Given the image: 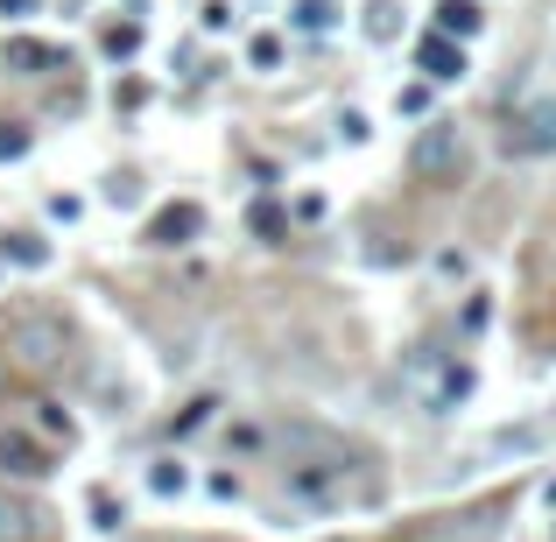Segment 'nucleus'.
I'll return each mask as SVG.
<instances>
[{
    "instance_id": "obj_2",
    "label": "nucleus",
    "mask_w": 556,
    "mask_h": 542,
    "mask_svg": "<svg viewBox=\"0 0 556 542\" xmlns=\"http://www.w3.org/2000/svg\"><path fill=\"white\" fill-rule=\"evenodd\" d=\"M0 353H8L14 374H56L64 353H71V331L56 325V317H22V325H8Z\"/></svg>"
},
{
    "instance_id": "obj_16",
    "label": "nucleus",
    "mask_w": 556,
    "mask_h": 542,
    "mask_svg": "<svg viewBox=\"0 0 556 542\" xmlns=\"http://www.w3.org/2000/svg\"><path fill=\"white\" fill-rule=\"evenodd\" d=\"M22 155H28V127H0V163H22Z\"/></svg>"
},
{
    "instance_id": "obj_19",
    "label": "nucleus",
    "mask_w": 556,
    "mask_h": 542,
    "mask_svg": "<svg viewBox=\"0 0 556 542\" xmlns=\"http://www.w3.org/2000/svg\"><path fill=\"white\" fill-rule=\"evenodd\" d=\"M367 36H374V42H388V36H394V8H388V0H380V8L367 14Z\"/></svg>"
},
{
    "instance_id": "obj_4",
    "label": "nucleus",
    "mask_w": 556,
    "mask_h": 542,
    "mask_svg": "<svg viewBox=\"0 0 556 542\" xmlns=\"http://www.w3.org/2000/svg\"><path fill=\"white\" fill-rule=\"evenodd\" d=\"M501 149H507V155H556V99H535V106H521L515 121H507Z\"/></svg>"
},
{
    "instance_id": "obj_6",
    "label": "nucleus",
    "mask_w": 556,
    "mask_h": 542,
    "mask_svg": "<svg viewBox=\"0 0 556 542\" xmlns=\"http://www.w3.org/2000/svg\"><path fill=\"white\" fill-rule=\"evenodd\" d=\"M204 232V204H163V212L149 218V247H190Z\"/></svg>"
},
{
    "instance_id": "obj_20",
    "label": "nucleus",
    "mask_w": 556,
    "mask_h": 542,
    "mask_svg": "<svg viewBox=\"0 0 556 542\" xmlns=\"http://www.w3.org/2000/svg\"><path fill=\"white\" fill-rule=\"evenodd\" d=\"M92 515H99V529H121V521H127V515H121V507H113V501H106V493H92Z\"/></svg>"
},
{
    "instance_id": "obj_12",
    "label": "nucleus",
    "mask_w": 556,
    "mask_h": 542,
    "mask_svg": "<svg viewBox=\"0 0 556 542\" xmlns=\"http://www.w3.org/2000/svg\"><path fill=\"white\" fill-rule=\"evenodd\" d=\"M289 22H296L303 36H325V28H339V14H331V0H296V8H289Z\"/></svg>"
},
{
    "instance_id": "obj_13",
    "label": "nucleus",
    "mask_w": 556,
    "mask_h": 542,
    "mask_svg": "<svg viewBox=\"0 0 556 542\" xmlns=\"http://www.w3.org/2000/svg\"><path fill=\"white\" fill-rule=\"evenodd\" d=\"M0 64H8V71H42V64H56V56L42 50V42H8V50H0Z\"/></svg>"
},
{
    "instance_id": "obj_18",
    "label": "nucleus",
    "mask_w": 556,
    "mask_h": 542,
    "mask_svg": "<svg viewBox=\"0 0 556 542\" xmlns=\"http://www.w3.org/2000/svg\"><path fill=\"white\" fill-rule=\"evenodd\" d=\"M339 135H345V141H367V135H374V127H367V113H359V106H345V113H339Z\"/></svg>"
},
{
    "instance_id": "obj_11",
    "label": "nucleus",
    "mask_w": 556,
    "mask_h": 542,
    "mask_svg": "<svg viewBox=\"0 0 556 542\" xmlns=\"http://www.w3.org/2000/svg\"><path fill=\"white\" fill-rule=\"evenodd\" d=\"M184 487H190V472H184L177 458H155V465H149V493H155V501H177Z\"/></svg>"
},
{
    "instance_id": "obj_23",
    "label": "nucleus",
    "mask_w": 556,
    "mask_h": 542,
    "mask_svg": "<svg viewBox=\"0 0 556 542\" xmlns=\"http://www.w3.org/2000/svg\"><path fill=\"white\" fill-rule=\"evenodd\" d=\"M212 501H240V479H232V472H212Z\"/></svg>"
},
{
    "instance_id": "obj_24",
    "label": "nucleus",
    "mask_w": 556,
    "mask_h": 542,
    "mask_svg": "<svg viewBox=\"0 0 556 542\" xmlns=\"http://www.w3.org/2000/svg\"><path fill=\"white\" fill-rule=\"evenodd\" d=\"M28 8H36V0H0V14H28Z\"/></svg>"
},
{
    "instance_id": "obj_9",
    "label": "nucleus",
    "mask_w": 556,
    "mask_h": 542,
    "mask_svg": "<svg viewBox=\"0 0 556 542\" xmlns=\"http://www.w3.org/2000/svg\"><path fill=\"white\" fill-rule=\"evenodd\" d=\"M437 28H444V36H479V28H486V8H472V0H437Z\"/></svg>"
},
{
    "instance_id": "obj_3",
    "label": "nucleus",
    "mask_w": 556,
    "mask_h": 542,
    "mask_svg": "<svg viewBox=\"0 0 556 542\" xmlns=\"http://www.w3.org/2000/svg\"><path fill=\"white\" fill-rule=\"evenodd\" d=\"M282 493H289V507H345L353 465L345 458H289L282 465Z\"/></svg>"
},
{
    "instance_id": "obj_8",
    "label": "nucleus",
    "mask_w": 556,
    "mask_h": 542,
    "mask_svg": "<svg viewBox=\"0 0 556 542\" xmlns=\"http://www.w3.org/2000/svg\"><path fill=\"white\" fill-rule=\"evenodd\" d=\"M0 472L8 479H42L50 472V451L28 444V437H0Z\"/></svg>"
},
{
    "instance_id": "obj_22",
    "label": "nucleus",
    "mask_w": 556,
    "mask_h": 542,
    "mask_svg": "<svg viewBox=\"0 0 556 542\" xmlns=\"http://www.w3.org/2000/svg\"><path fill=\"white\" fill-rule=\"evenodd\" d=\"M135 198H141L135 177H113V184H106V204H135Z\"/></svg>"
},
{
    "instance_id": "obj_15",
    "label": "nucleus",
    "mask_w": 556,
    "mask_h": 542,
    "mask_svg": "<svg viewBox=\"0 0 556 542\" xmlns=\"http://www.w3.org/2000/svg\"><path fill=\"white\" fill-rule=\"evenodd\" d=\"M247 56H254V71H275V64H282V36H254Z\"/></svg>"
},
{
    "instance_id": "obj_10",
    "label": "nucleus",
    "mask_w": 556,
    "mask_h": 542,
    "mask_svg": "<svg viewBox=\"0 0 556 542\" xmlns=\"http://www.w3.org/2000/svg\"><path fill=\"white\" fill-rule=\"evenodd\" d=\"M0 254H8L14 268H50V240H42V232H8Z\"/></svg>"
},
{
    "instance_id": "obj_5",
    "label": "nucleus",
    "mask_w": 556,
    "mask_h": 542,
    "mask_svg": "<svg viewBox=\"0 0 556 542\" xmlns=\"http://www.w3.org/2000/svg\"><path fill=\"white\" fill-rule=\"evenodd\" d=\"M416 71H422L430 85H458V78H465V42L444 36V28H430V36L416 42Z\"/></svg>"
},
{
    "instance_id": "obj_25",
    "label": "nucleus",
    "mask_w": 556,
    "mask_h": 542,
    "mask_svg": "<svg viewBox=\"0 0 556 542\" xmlns=\"http://www.w3.org/2000/svg\"><path fill=\"white\" fill-rule=\"evenodd\" d=\"M331 542H353V535H331Z\"/></svg>"
},
{
    "instance_id": "obj_1",
    "label": "nucleus",
    "mask_w": 556,
    "mask_h": 542,
    "mask_svg": "<svg viewBox=\"0 0 556 542\" xmlns=\"http://www.w3.org/2000/svg\"><path fill=\"white\" fill-rule=\"evenodd\" d=\"M465 163H472V141H465L458 121H444V113H437V121L416 127V141H408V169H416L422 184H458Z\"/></svg>"
},
{
    "instance_id": "obj_21",
    "label": "nucleus",
    "mask_w": 556,
    "mask_h": 542,
    "mask_svg": "<svg viewBox=\"0 0 556 542\" xmlns=\"http://www.w3.org/2000/svg\"><path fill=\"white\" fill-rule=\"evenodd\" d=\"M135 42H141V28L127 22V28H113V36H106V50H113V56H127V50H135Z\"/></svg>"
},
{
    "instance_id": "obj_7",
    "label": "nucleus",
    "mask_w": 556,
    "mask_h": 542,
    "mask_svg": "<svg viewBox=\"0 0 556 542\" xmlns=\"http://www.w3.org/2000/svg\"><path fill=\"white\" fill-rule=\"evenodd\" d=\"M36 535H42L36 501H22V493H8V487H0V542H36Z\"/></svg>"
},
{
    "instance_id": "obj_14",
    "label": "nucleus",
    "mask_w": 556,
    "mask_h": 542,
    "mask_svg": "<svg viewBox=\"0 0 556 542\" xmlns=\"http://www.w3.org/2000/svg\"><path fill=\"white\" fill-rule=\"evenodd\" d=\"M212 416H218V402H212V394H198V402H190L184 416H177V437H190V430H204V423H212Z\"/></svg>"
},
{
    "instance_id": "obj_17",
    "label": "nucleus",
    "mask_w": 556,
    "mask_h": 542,
    "mask_svg": "<svg viewBox=\"0 0 556 542\" xmlns=\"http://www.w3.org/2000/svg\"><path fill=\"white\" fill-rule=\"evenodd\" d=\"M479 325H493V297L486 289H472V303H465V331H479Z\"/></svg>"
}]
</instances>
